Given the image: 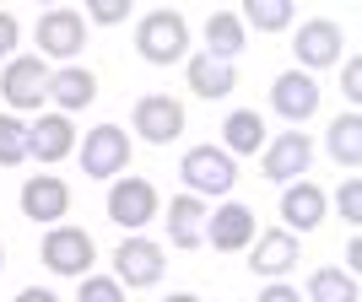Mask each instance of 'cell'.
<instances>
[{"mask_svg": "<svg viewBox=\"0 0 362 302\" xmlns=\"http://www.w3.org/2000/svg\"><path fill=\"white\" fill-rule=\"evenodd\" d=\"M136 49L146 65H179L189 49V22L179 11H146L136 28Z\"/></svg>", "mask_w": 362, "mask_h": 302, "instance_id": "obj_1", "label": "cell"}, {"mask_svg": "<svg viewBox=\"0 0 362 302\" xmlns=\"http://www.w3.org/2000/svg\"><path fill=\"white\" fill-rule=\"evenodd\" d=\"M179 179L189 183V195H233V183H238V167L227 157L222 146H189L179 162Z\"/></svg>", "mask_w": 362, "mask_h": 302, "instance_id": "obj_2", "label": "cell"}, {"mask_svg": "<svg viewBox=\"0 0 362 302\" xmlns=\"http://www.w3.org/2000/svg\"><path fill=\"white\" fill-rule=\"evenodd\" d=\"M130 167V135L119 124H98L81 135V173L87 179H119Z\"/></svg>", "mask_w": 362, "mask_h": 302, "instance_id": "obj_3", "label": "cell"}, {"mask_svg": "<svg viewBox=\"0 0 362 302\" xmlns=\"http://www.w3.org/2000/svg\"><path fill=\"white\" fill-rule=\"evenodd\" d=\"M92 259H98V243L81 232V226H49L44 232V265L54 275H81L92 270Z\"/></svg>", "mask_w": 362, "mask_h": 302, "instance_id": "obj_4", "label": "cell"}, {"mask_svg": "<svg viewBox=\"0 0 362 302\" xmlns=\"http://www.w3.org/2000/svg\"><path fill=\"white\" fill-rule=\"evenodd\" d=\"M130 124H136V135H146L151 146H168V140L184 135V103L168 97V92H146V97H136Z\"/></svg>", "mask_w": 362, "mask_h": 302, "instance_id": "obj_5", "label": "cell"}, {"mask_svg": "<svg viewBox=\"0 0 362 302\" xmlns=\"http://www.w3.org/2000/svg\"><path fill=\"white\" fill-rule=\"evenodd\" d=\"M81 44H87V16L81 11L54 6V11L38 16V60H71Z\"/></svg>", "mask_w": 362, "mask_h": 302, "instance_id": "obj_6", "label": "cell"}, {"mask_svg": "<svg viewBox=\"0 0 362 302\" xmlns=\"http://www.w3.org/2000/svg\"><path fill=\"white\" fill-rule=\"evenodd\" d=\"M0 97H6L11 108H38L49 97V65L38 60V54L6 60V71H0Z\"/></svg>", "mask_w": 362, "mask_h": 302, "instance_id": "obj_7", "label": "cell"}, {"mask_svg": "<svg viewBox=\"0 0 362 302\" xmlns=\"http://www.w3.org/2000/svg\"><path fill=\"white\" fill-rule=\"evenodd\" d=\"M271 103H276V114H281L292 130H303V124L319 114V81L308 71H281L276 87H271Z\"/></svg>", "mask_w": 362, "mask_h": 302, "instance_id": "obj_8", "label": "cell"}, {"mask_svg": "<svg viewBox=\"0 0 362 302\" xmlns=\"http://www.w3.org/2000/svg\"><path fill=\"white\" fill-rule=\"evenodd\" d=\"M151 216H157V189H151V179H114V189H108V222L119 226H146Z\"/></svg>", "mask_w": 362, "mask_h": 302, "instance_id": "obj_9", "label": "cell"}, {"mask_svg": "<svg viewBox=\"0 0 362 302\" xmlns=\"http://www.w3.org/2000/svg\"><path fill=\"white\" fill-rule=\"evenodd\" d=\"M206 243H211L216 254H238L255 243V211L238 205V200H227L222 211H206Z\"/></svg>", "mask_w": 362, "mask_h": 302, "instance_id": "obj_10", "label": "cell"}, {"mask_svg": "<svg viewBox=\"0 0 362 302\" xmlns=\"http://www.w3.org/2000/svg\"><path fill=\"white\" fill-rule=\"evenodd\" d=\"M114 275L124 286H157L163 281V248L151 238H124L114 248Z\"/></svg>", "mask_w": 362, "mask_h": 302, "instance_id": "obj_11", "label": "cell"}, {"mask_svg": "<svg viewBox=\"0 0 362 302\" xmlns=\"http://www.w3.org/2000/svg\"><path fill=\"white\" fill-rule=\"evenodd\" d=\"M308 162H314V140L303 130H287V135H276L265 146V179H276V183H298L308 173Z\"/></svg>", "mask_w": 362, "mask_h": 302, "instance_id": "obj_12", "label": "cell"}, {"mask_svg": "<svg viewBox=\"0 0 362 302\" xmlns=\"http://www.w3.org/2000/svg\"><path fill=\"white\" fill-rule=\"evenodd\" d=\"M298 259H303L298 232H287V226H271V232H259V238H255V259H249V270L265 275V281H276V275H287Z\"/></svg>", "mask_w": 362, "mask_h": 302, "instance_id": "obj_13", "label": "cell"}, {"mask_svg": "<svg viewBox=\"0 0 362 302\" xmlns=\"http://www.w3.org/2000/svg\"><path fill=\"white\" fill-rule=\"evenodd\" d=\"M341 49H346V38H341V28H335L330 16H314V22L298 28V65H308V71L341 65Z\"/></svg>", "mask_w": 362, "mask_h": 302, "instance_id": "obj_14", "label": "cell"}, {"mask_svg": "<svg viewBox=\"0 0 362 302\" xmlns=\"http://www.w3.org/2000/svg\"><path fill=\"white\" fill-rule=\"evenodd\" d=\"M65 211H71L65 179H49V173L22 179V216H28V222H65Z\"/></svg>", "mask_w": 362, "mask_h": 302, "instance_id": "obj_15", "label": "cell"}, {"mask_svg": "<svg viewBox=\"0 0 362 302\" xmlns=\"http://www.w3.org/2000/svg\"><path fill=\"white\" fill-rule=\"evenodd\" d=\"M71 146H76V130L65 114H38L28 124V157H38V162H60V157H71Z\"/></svg>", "mask_w": 362, "mask_h": 302, "instance_id": "obj_16", "label": "cell"}, {"mask_svg": "<svg viewBox=\"0 0 362 302\" xmlns=\"http://www.w3.org/2000/svg\"><path fill=\"white\" fill-rule=\"evenodd\" d=\"M49 97L60 103V114L71 119L76 108H87L98 97V76L87 65H60V71H49Z\"/></svg>", "mask_w": 362, "mask_h": 302, "instance_id": "obj_17", "label": "cell"}, {"mask_svg": "<svg viewBox=\"0 0 362 302\" xmlns=\"http://www.w3.org/2000/svg\"><path fill=\"white\" fill-rule=\"evenodd\" d=\"M168 243L173 248H200L206 243V200L195 195L168 200Z\"/></svg>", "mask_w": 362, "mask_h": 302, "instance_id": "obj_18", "label": "cell"}, {"mask_svg": "<svg viewBox=\"0 0 362 302\" xmlns=\"http://www.w3.org/2000/svg\"><path fill=\"white\" fill-rule=\"evenodd\" d=\"M222 140H227V157H255V151H265V119H259L255 108H233L222 119Z\"/></svg>", "mask_w": 362, "mask_h": 302, "instance_id": "obj_19", "label": "cell"}, {"mask_svg": "<svg viewBox=\"0 0 362 302\" xmlns=\"http://www.w3.org/2000/svg\"><path fill=\"white\" fill-rule=\"evenodd\" d=\"M281 222H292L298 232H314V226L325 222V195H319L308 179L287 183V189H281Z\"/></svg>", "mask_w": 362, "mask_h": 302, "instance_id": "obj_20", "label": "cell"}, {"mask_svg": "<svg viewBox=\"0 0 362 302\" xmlns=\"http://www.w3.org/2000/svg\"><path fill=\"white\" fill-rule=\"evenodd\" d=\"M200 54H211V60H238L243 54V22H238V11H211L206 16V49Z\"/></svg>", "mask_w": 362, "mask_h": 302, "instance_id": "obj_21", "label": "cell"}, {"mask_svg": "<svg viewBox=\"0 0 362 302\" xmlns=\"http://www.w3.org/2000/svg\"><path fill=\"white\" fill-rule=\"evenodd\" d=\"M233 87H238V71L227 60H211V54H195V60H189V92H200L206 103L227 97Z\"/></svg>", "mask_w": 362, "mask_h": 302, "instance_id": "obj_22", "label": "cell"}, {"mask_svg": "<svg viewBox=\"0 0 362 302\" xmlns=\"http://www.w3.org/2000/svg\"><path fill=\"white\" fill-rule=\"evenodd\" d=\"M330 157L341 167H357L362 162V114H357V108L330 124Z\"/></svg>", "mask_w": 362, "mask_h": 302, "instance_id": "obj_23", "label": "cell"}, {"mask_svg": "<svg viewBox=\"0 0 362 302\" xmlns=\"http://www.w3.org/2000/svg\"><path fill=\"white\" fill-rule=\"evenodd\" d=\"M238 22H249L255 32H281L292 22V0H243Z\"/></svg>", "mask_w": 362, "mask_h": 302, "instance_id": "obj_24", "label": "cell"}, {"mask_svg": "<svg viewBox=\"0 0 362 302\" xmlns=\"http://www.w3.org/2000/svg\"><path fill=\"white\" fill-rule=\"evenodd\" d=\"M308 302H357V275L351 270H314Z\"/></svg>", "mask_w": 362, "mask_h": 302, "instance_id": "obj_25", "label": "cell"}, {"mask_svg": "<svg viewBox=\"0 0 362 302\" xmlns=\"http://www.w3.org/2000/svg\"><path fill=\"white\" fill-rule=\"evenodd\" d=\"M16 162H28V124L0 114V167H16Z\"/></svg>", "mask_w": 362, "mask_h": 302, "instance_id": "obj_26", "label": "cell"}, {"mask_svg": "<svg viewBox=\"0 0 362 302\" xmlns=\"http://www.w3.org/2000/svg\"><path fill=\"white\" fill-rule=\"evenodd\" d=\"M76 302H124V291H119V281H108V275H81Z\"/></svg>", "mask_w": 362, "mask_h": 302, "instance_id": "obj_27", "label": "cell"}, {"mask_svg": "<svg viewBox=\"0 0 362 302\" xmlns=\"http://www.w3.org/2000/svg\"><path fill=\"white\" fill-rule=\"evenodd\" d=\"M124 16H130V0H92L87 6V22H103V28H114Z\"/></svg>", "mask_w": 362, "mask_h": 302, "instance_id": "obj_28", "label": "cell"}, {"mask_svg": "<svg viewBox=\"0 0 362 302\" xmlns=\"http://www.w3.org/2000/svg\"><path fill=\"white\" fill-rule=\"evenodd\" d=\"M335 205H341V222H362V183L346 179V183H341V195H335Z\"/></svg>", "mask_w": 362, "mask_h": 302, "instance_id": "obj_29", "label": "cell"}, {"mask_svg": "<svg viewBox=\"0 0 362 302\" xmlns=\"http://www.w3.org/2000/svg\"><path fill=\"white\" fill-rule=\"evenodd\" d=\"M11 49H16V16L0 11V60H11Z\"/></svg>", "mask_w": 362, "mask_h": 302, "instance_id": "obj_30", "label": "cell"}, {"mask_svg": "<svg viewBox=\"0 0 362 302\" xmlns=\"http://www.w3.org/2000/svg\"><path fill=\"white\" fill-rule=\"evenodd\" d=\"M259 302H303L298 286H287V281H271V286L259 291Z\"/></svg>", "mask_w": 362, "mask_h": 302, "instance_id": "obj_31", "label": "cell"}, {"mask_svg": "<svg viewBox=\"0 0 362 302\" xmlns=\"http://www.w3.org/2000/svg\"><path fill=\"white\" fill-rule=\"evenodd\" d=\"M341 81H346V97L357 103L362 97V60H346V76H341Z\"/></svg>", "mask_w": 362, "mask_h": 302, "instance_id": "obj_32", "label": "cell"}, {"mask_svg": "<svg viewBox=\"0 0 362 302\" xmlns=\"http://www.w3.org/2000/svg\"><path fill=\"white\" fill-rule=\"evenodd\" d=\"M16 302H60L54 291H44V286H28V291H16Z\"/></svg>", "mask_w": 362, "mask_h": 302, "instance_id": "obj_33", "label": "cell"}, {"mask_svg": "<svg viewBox=\"0 0 362 302\" xmlns=\"http://www.w3.org/2000/svg\"><path fill=\"white\" fill-rule=\"evenodd\" d=\"M168 302H200V297H195V291H173Z\"/></svg>", "mask_w": 362, "mask_h": 302, "instance_id": "obj_34", "label": "cell"}, {"mask_svg": "<svg viewBox=\"0 0 362 302\" xmlns=\"http://www.w3.org/2000/svg\"><path fill=\"white\" fill-rule=\"evenodd\" d=\"M0 270H6V248H0Z\"/></svg>", "mask_w": 362, "mask_h": 302, "instance_id": "obj_35", "label": "cell"}]
</instances>
